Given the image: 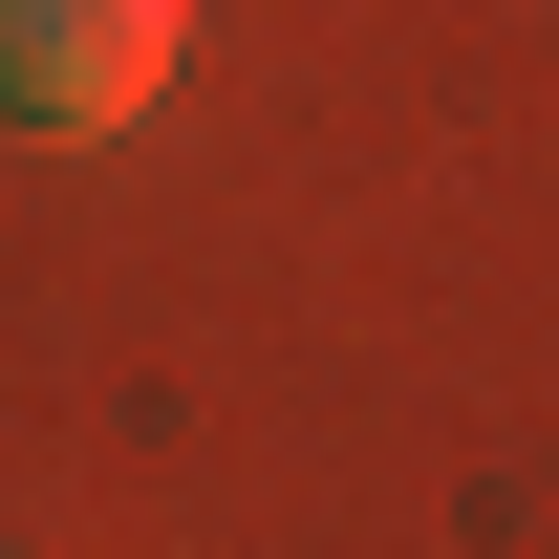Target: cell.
<instances>
[{"label": "cell", "instance_id": "1", "mask_svg": "<svg viewBox=\"0 0 559 559\" xmlns=\"http://www.w3.org/2000/svg\"><path fill=\"white\" fill-rule=\"evenodd\" d=\"M173 44H194V0H0V130L22 151L130 130L151 86H173Z\"/></svg>", "mask_w": 559, "mask_h": 559}]
</instances>
